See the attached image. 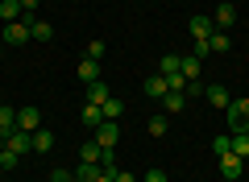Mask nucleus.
I'll return each mask as SVG.
<instances>
[{"label":"nucleus","instance_id":"20","mask_svg":"<svg viewBox=\"0 0 249 182\" xmlns=\"http://www.w3.org/2000/svg\"><path fill=\"white\" fill-rule=\"evenodd\" d=\"M79 79H83V83H96V79H100V62L96 58H83L79 62Z\"/></svg>","mask_w":249,"mask_h":182},{"label":"nucleus","instance_id":"33","mask_svg":"<svg viewBox=\"0 0 249 182\" xmlns=\"http://www.w3.org/2000/svg\"><path fill=\"white\" fill-rule=\"evenodd\" d=\"M50 182H71V170H54V174H50Z\"/></svg>","mask_w":249,"mask_h":182},{"label":"nucleus","instance_id":"10","mask_svg":"<svg viewBox=\"0 0 249 182\" xmlns=\"http://www.w3.org/2000/svg\"><path fill=\"white\" fill-rule=\"evenodd\" d=\"M142 91H145V96H150V99H162V96H166V91H170V83H166V79H162V75H150V79H145V83H142Z\"/></svg>","mask_w":249,"mask_h":182},{"label":"nucleus","instance_id":"30","mask_svg":"<svg viewBox=\"0 0 249 182\" xmlns=\"http://www.w3.org/2000/svg\"><path fill=\"white\" fill-rule=\"evenodd\" d=\"M145 182H170V178H166V170H158V165H154V170H145Z\"/></svg>","mask_w":249,"mask_h":182},{"label":"nucleus","instance_id":"19","mask_svg":"<svg viewBox=\"0 0 249 182\" xmlns=\"http://www.w3.org/2000/svg\"><path fill=\"white\" fill-rule=\"evenodd\" d=\"M100 174H104V165H96V162H79V170H75V178H83V182H96Z\"/></svg>","mask_w":249,"mask_h":182},{"label":"nucleus","instance_id":"37","mask_svg":"<svg viewBox=\"0 0 249 182\" xmlns=\"http://www.w3.org/2000/svg\"><path fill=\"white\" fill-rule=\"evenodd\" d=\"M0 54H4V42H0Z\"/></svg>","mask_w":249,"mask_h":182},{"label":"nucleus","instance_id":"4","mask_svg":"<svg viewBox=\"0 0 249 182\" xmlns=\"http://www.w3.org/2000/svg\"><path fill=\"white\" fill-rule=\"evenodd\" d=\"M17 129H21V132H37V129H42V112H37L34 104L17 108Z\"/></svg>","mask_w":249,"mask_h":182},{"label":"nucleus","instance_id":"40","mask_svg":"<svg viewBox=\"0 0 249 182\" xmlns=\"http://www.w3.org/2000/svg\"><path fill=\"white\" fill-rule=\"evenodd\" d=\"M0 182H4V178H0Z\"/></svg>","mask_w":249,"mask_h":182},{"label":"nucleus","instance_id":"28","mask_svg":"<svg viewBox=\"0 0 249 182\" xmlns=\"http://www.w3.org/2000/svg\"><path fill=\"white\" fill-rule=\"evenodd\" d=\"M17 162H21V157L13 153V149H0V170H4V174H9V170H13Z\"/></svg>","mask_w":249,"mask_h":182},{"label":"nucleus","instance_id":"27","mask_svg":"<svg viewBox=\"0 0 249 182\" xmlns=\"http://www.w3.org/2000/svg\"><path fill=\"white\" fill-rule=\"evenodd\" d=\"M212 149H216V157H220V153H232V137H229V132L212 137Z\"/></svg>","mask_w":249,"mask_h":182},{"label":"nucleus","instance_id":"17","mask_svg":"<svg viewBox=\"0 0 249 182\" xmlns=\"http://www.w3.org/2000/svg\"><path fill=\"white\" fill-rule=\"evenodd\" d=\"M208 50H212V54H229V50H232V42H229V33H224V29H216V33L208 37Z\"/></svg>","mask_w":249,"mask_h":182},{"label":"nucleus","instance_id":"15","mask_svg":"<svg viewBox=\"0 0 249 182\" xmlns=\"http://www.w3.org/2000/svg\"><path fill=\"white\" fill-rule=\"evenodd\" d=\"M212 21H216V29H229V25H232V21H237V9H232L229 0H224L220 9H216V13H212Z\"/></svg>","mask_w":249,"mask_h":182},{"label":"nucleus","instance_id":"6","mask_svg":"<svg viewBox=\"0 0 249 182\" xmlns=\"http://www.w3.org/2000/svg\"><path fill=\"white\" fill-rule=\"evenodd\" d=\"M241 170H245V157L220 153V178H241Z\"/></svg>","mask_w":249,"mask_h":182},{"label":"nucleus","instance_id":"16","mask_svg":"<svg viewBox=\"0 0 249 182\" xmlns=\"http://www.w3.org/2000/svg\"><path fill=\"white\" fill-rule=\"evenodd\" d=\"M25 13H21V0H0V21L9 25V21H21Z\"/></svg>","mask_w":249,"mask_h":182},{"label":"nucleus","instance_id":"1","mask_svg":"<svg viewBox=\"0 0 249 182\" xmlns=\"http://www.w3.org/2000/svg\"><path fill=\"white\" fill-rule=\"evenodd\" d=\"M29 25H34V17L9 21V25L0 29V42H4V46H25V42H29Z\"/></svg>","mask_w":249,"mask_h":182},{"label":"nucleus","instance_id":"29","mask_svg":"<svg viewBox=\"0 0 249 182\" xmlns=\"http://www.w3.org/2000/svg\"><path fill=\"white\" fill-rule=\"evenodd\" d=\"M104 50H108V46H104V37H91V46H88V58H104Z\"/></svg>","mask_w":249,"mask_h":182},{"label":"nucleus","instance_id":"38","mask_svg":"<svg viewBox=\"0 0 249 182\" xmlns=\"http://www.w3.org/2000/svg\"><path fill=\"white\" fill-rule=\"evenodd\" d=\"M0 141H4V132H0Z\"/></svg>","mask_w":249,"mask_h":182},{"label":"nucleus","instance_id":"7","mask_svg":"<svg viewBox=\"0 0 249 182\" xmlns=\"http://www.w3.org/2000/svg\"><path fill=\"white\" fill-rule=\"evenodd\" d=\"M204 96H208V104H212V108H220V112L232 104V96L224 91V83H212V87H204Z\"/></svg>","mask_w":249,"mask_h":182},{"label":"nucleus","instance_id":"5","mask_svg":"<svg viewBox=\"0 0 249 182\" xmlns=\"http://www.w3.org/2000/svg\"><path fill=\"white\" fill-rule=\"evenodd\" d=\"M4 149H13V153H17V157H25V153H34V141H29V132L13 129L9 137H4Z\"/></svg>","mask_w":249,"mask_h":182},{"label":"nucleus","instance_id":"39","mask_svg":"<svg viewBox=\"0 0 249 182\" xmlns=\"http://www.w3.org/2000/svg\"><path fill=\"white\" fill-rule=\"evenodd\" d=\"M0 178H4V170H0Z\"/></svg>","mask_w":249,"mask_h":182},{"label":"nucleus","instance_id":"22","mask_svg":"<svg viewBox=\"0 0 249 182\" xmlns=\"http://www.w3.org/2000/svg\"><path fill=\"white\" fill-rule=\"evenodd\" d=\"M108 96H112V91H108V87L100 83V79H96V83H88V104H104Z\"/></svg>","mask_w":249,"mask_h":182},{"label":"nucleus","instance_id":"23","mask_svg":"<svg viewBox=\"0 0 249 182\" xmlns=\"http://www.w3.org/2000/svg\"><path fill=\"white\" fill-rule=\"evenodd\" d=\"M145 129H150V137H166V129H170V120H166V116H150V120H145Z\"/></svg>","mask_w":249,"mask_h":182},{"label":"nucleus","instance_id":"11","mask_svg":"<svg viewBox=\"0 0 249 182\" xmlns=\"http://www.w3.org/2000/svg\"><path fill=\"white\" fill-rule=\"evenodd\" d=\"M158 75H162V79L183 75V58H178V54H166V58H158Z\"/></svg>","mask_w":249,"mask_h":182},{"label":"nucleus","instance_id":"35","mask_svg":"<svg viewBox=\"0 0 249 182\" xmlns=\"http://www.w3.org/2000/svg\"><path fill=\"white\" fill-rule=\"evenodd\" d=\"M220 182H241V178H220Z\"/></svg>","mask_w":249,"mask_h":182},{"label":"nucleus","instance_id":"18","mask_svg":"<svg viewBox=\"0 0 249 182\" xmlns=\"http://www.w3.org/2000/svg\"><path fill=\"white\" fill-rule=\"evenodd\" d=\"M79 120L88 124V129H96V124H104V108H100V104H88V108L79 112Z\"/></svg>","mask_w":249,"mask_h":182},{"label":"nucleus","instance_id":"34","mask_svg":"<svg viewBox=\"0 0 249 182\" xmlns=\"http://www.w3.org/2000/svg\"><path fill=\"white\" fill-rule=\"evenodd\" d=\"M96 182H112V174H108V170H104V174H100V178H96Z\"/></svg>","mask_w":249,"mask_h":182},{"label":"nucleus","instance_id":"24","mask_svg":"<svg viewBox=\"0 0 249 182\" xmlns=\"http://www.w3.org/2000/svg\"><path fill=\"white\" fill-rule=\"evenodd\" d=\"M100 108H104V120H121V112H124V104H121L116 96H108V99H104Z\"/></svg>","mask_w":249,"mask_h":182},{"label":"nucleus","instance_id":"25","mask_svg":"<svg viewBox=\"0 0 249 182\" xmlns=\"http://www.w3.org/2000/svg\"><path fill=\"white\" fill-rule=\"evenodd\" d=\"M13 129H17V112H13V108H4V104H0V132L9 137Z\"/></svg>","mask_w":249,"mask_h":182},{"label":"nucleus","instance_id":"3","mask_svg":"<svg viewBox=\"0 0 249 182\" xmlns=\"http://www.w3.org/2000/svg\"><path fill=\"white\" fill-rule=\"evenodd\" d=\"M91 141H96L100 149H112L116 141H121V124H116V120H104V124H96V129H91Z\"/></svg>","mask_w":249,"mask_h":182},{"label":"nucleus","instance_id":"12","mask_svg":"<svg viewBox=\"0 0 249 182\" xmlns=\"http://www.w3.org/2000/svg\"><path fill=\"white\" fill-rule=\"evenodd\" d=\"M112 153V149H100L96 141H83V149H79V157L83 162H96V165H104V157Z\"/></svg>","mask_w":249,"mask_h":182},{"label":"nucleus","instance_id":"21","mask_svg":"<svg viewBox=\"0 0 249 182\" xmlns=\"http://www.w3.org/2000/svg\"><path fill=\"white\" fill-rule=\"evenodd\" d=\"M229 137H232V153H237V157H249V129L229 132Z\"/></svg>","mask_w":249,"mask_h":182},{"label":"nucleus","instance_id":"31","mask_svg":"<svg viewBox=\"0 0 249 182\" xmlns=\"http://www.w3.org/2000/svg\"><path fill=\"white\" fill-rule=\"evenodd\" d=\"M37 4H42V0H21V13H25V17H37Z\"/></svg>","mask_w":249,"mask_h":182},{"label":"nucleus","instance_id":"32","mask_svg":"<svg viewBox=\"0 0 249 182\" xmlns=\"http://www.w3.org/2000/svg\"><path fill=\"white\" fill-rule=\"evenodd\" d=\"M108 174H112V182H137L129 170H108Z\"/></svg>","mask_w":249,"mask_h":182},{"label":"nucleus","instance_id":"2","mask_svg":"<svg viewBox=\"0 0 249 182\" xmlns=\"http://www.w3.org/2000/svg\"><path fill=\"white\" fill-rule=\"evenodd\" d=\"M224 120H229V132L249 129V99H232V104L224 108Z\"/></svg>","mask_w":249,"mask_h":182},{"label":"nucleus","instance_id":"26","mask_svg":"<svg viewBox=\"0 0 249 182\" xmlns=\"http://www.w3.org/2000/svg\"><path fill=\"white\" fill-rule=\"evenodd\" d=\"M183 79L191 83V79H199V58L191 54V58H183Z\"/></svg>","mask_w":249,"mask_h":182},{"label":"nucleus","instance_id":"8","mask_svg":"<svg viewBox=\"0 0 249 182\" xmlns=\"http://www.w3.org/2000/svg\"><path fill=\"white\" fill-rule=\"evenodd\" d=\"M187 108V96L183 91H166V96H162V116H178Z\"/></svg>","mask_w":249,"mask_h":182},{"label":"nucleus","instance_id":"9","mask_svg":"<svg viewBox=\"0 0 249 182\" xmlns=\"http://www.w3.org/2000/svg\"><path fill=\"white\" fill-rule=\"evenodd\" d=\"M212 33H216V21L212 17H191V37H196V42H208Z\"/></svg>","mask_w":249,"mask_h":182},{"label":"nucleus","instance_id":"14","mask_svg":"<svg viewBox=\"0 0 249 182\" xmlns=\"http://www.w3.org/2000/svg\"><path fill=\"white\" fill-rule=\"evenodd\" d=\"M29 141H34V153H50V149H54V132H50V129L29 132Z\"/></svg>","mask_w":249,"mask_h":182},{"label":"nucleus","instance_id":"13","mask_svg":"<svg viewBox=\"0 0 249 182\" xmlns=\"http://www.w3.org/2000/svg\"><path fill=\"white\" fill-rule=\"evenodd\" d=\"M29 37H34V42H50V37H54V21L34 17V25H29Z\"/></svg>","mask_w":249,"mask_h":182},{"label":"nucleus","instance_id":"36","mask_svg":"<svg viewBox=\"0 0 249 182\" xmlns=\"http://www.w3.org/2000/svg\"><path fill=\"white\" fill-rule=\"evenodd\" d=\"M71 182H83V178H75V174H71Z\"/></svg>","mask_w":249,"mask_h":182}]
</instances>
